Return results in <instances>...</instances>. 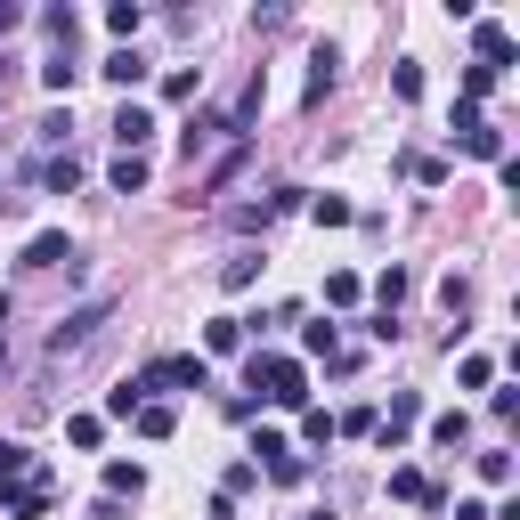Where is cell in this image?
<instances>
[{
	"instance_id": "6da1fadb",
	"label": "cell",
	"mask_w": 520,
	"mask_h": 520,
	"mask_svg": "<svg viewBox=\"0 0 520 520\" xmlns=\"http://www.w3.org/2000/svg\"><path fill=\"white\" fill-rule=\"evenodd\" d=\"M252 390L269 407H301L309 399V374H301V358H252Z\"/></svg>"
},
{
	"instance_id": "7a4b0ae2",
	"label": "cell",
	"mask_w": 520,
	"mask_h": 520,
	"mask_svg": "<svg viewBox=\"0 0 520 520\" xmlns=\"http://www.w3.org/2000/svg\"><path fill=\"white\" fill-rule=\"evenodd\" d=\"M147 390H204L212 382V366L195 358V350H179V358H155V374H139Z\"/></svg>"
},
{
	"instance_id": "3957f363",
	"label": "cell",
	"mask_w": 520,
	"mask_h": 520,
	"mask_svg": "<svg viewBox=\"0 0 520 520\" xmlns=\"http://www.w3.org/2000/svg\"><path fill=\"white\" fill-rule=\"evenodd\" d=\"M49 512V472H33L25 488H0V520H41Z\"/></svg>"
},
{
	"instance_id": "277c9868",
	"label": "cell",
	"mask_w": 520,
	"mask_h": 520,
	"mask_svg": "<svg viewBox=\"0 0 520 520\" xmlns=\"http://www.w3.org/2000/svg\"><path fill=\"white\" fill-rule=\"evenodd\" d=\"M147 139H155V114H147V106H130V98H122V114H114V147H122V155H139Z\"/></svg>"
},
{
	"instance_id": "5b68a950",
	"label": "cell",
	"mask_w": 520,
	"mask_h": 520,
	"mask_svg": "<svg viewBox=\"0 0 520 520\" xmlns=\"http://www.w3.org/2000/svg\"><path fill=\"white\" fill-rule=\"evenodd\" d=\"M25 269H74V236H57V228H41V236L25 244Z\"/></svg>"
},
{
	"instance_id": "8992f818",
	"label": "cell",
	"mask_w": 520,
	"mask_h": 520,
	"mask_svg": "<svg viewBox=\"0 0 520 520\" xmlns=\"http://www.w3.org/2000/svg\"><path fill=\"white\" fill-rule=\"evenodd\" d=\"M472 41H480V57H488V74H504V65H512V33H504L496 17H480V25H472Z\"/></svg>"
},
{
	"instance_id": "52a82bcc",
	"label": "cell",
	"mask_w": 520,
	"mask_h": 520,
	"mask_svg": "<svg viewBox=\"0 0 520 520\" xmlns=\"http://www.w3.org/2000/svg\"><path fill=\"white\" fill-rule=\"evenodd\" d=\"M98 74H106L114 90H139V82H147V57H139V49H114V57L98 65Z\"/></svg>"
},
{
	"instance_id": "ba28073f",
	"label": "cell",
	"mask_w": 520,
	"mask_h": 520,
	"mask_svg": "<svg viewBox=\"0 0 520 520\" xmlns=\"http://www.w3.org/2000/svg\"><path fill=\"white\" fill-rule=\"evenodd\" d=\"M390 496H399V504H439V488H431L415 464H399V472H390Z\"/></svg>"
},
{
	"instance_id": "9c48e42d",
	"label": "cell",
	"mask_w": 520,
	"mask_h": 520,
	"mask_svg": "<svg viewBox=\"0 0 520 520\" xmlns=\"http://www.w3.org/2000/svg\"><path fill=\"white\" fill-rule=\"evenodd\" d=\"M41 187H49V195H74V187H82V163H74V155H57V163H41Z\"/></svg>"
},
{
	"instance_id": "30bf717a",
	"label": "cell",
	"mask_w": 520,
	"mask_h": 520,
	"mask_svg": "<svg viewBox=\"0 0 520 520\" xmlns=\"http://www.w3.org/2000/svg\"><path fill=\"white\" fill-rule=\"evenodd\" d=\"M147 187V155H114V195H139Z\"/></svg>"
},
{
	"instance_id": "8fae6325",
	"label": "cell",
	"mask_w": 520,
	"mask_h": 520,
	"mask_svg": "<svg viewBox=\"0 0 520 520\" xmlns=\"http://www.w3.org/2000/svg\"><path fill=\"white\" fill-rule=\"evenodd\" d=\"M130 423H139V431H147V439H171V423H179V415H171V407H163V399H147V407H139V415H130Z\"/></svg>"
},
{
	"instance_id": "7c38bea8",
	"label": "cell",
	"mask_w": 520,
	"mask_h": 520,
	"mask_svg": "<svg viewBox=\"0 0 520 520\" xmlns=\"http://www.w3.org/2000/svg\"><path fill=\"white\" fill-rule=\"evenodd\" d=\"M325 90H334V49H317V57H309V90H301V98H309V106H317V98H325Z\"/></svg>"
},
{
	"instance_id": "4fadbf2b",
	"label": "cell",
	"mask_w": 520,
	"mask_h": 520,
	"mask_svg": "<svg viewBox=\"0 0 520 520\" xmlns=\"http://www.w3.org/2000/svg\"><path fill=\"white\" fill-rule=\"evenodd\" d=\"M374 301H382V317L399 309V301H407V269H382V277H374Z\"/></svg>"
},
{
	"instance_id": "5bb4252c",
	"label": "cell",
	"mask_w": 520,
	"mask_h": 520,
	"mask_svg": "<svg viewBox=\"0 0 520 520\" xmlns=\"http://www.w3.org/2000/svg\"><path fill=\"white\" fill-rule=\"evenodd\" d=\"M204 342H212V350H244V317H212Z\"/></svg>"
},
{
	"instance_id": "9a60e30c",
	"label": "cell",
	"mask_w": 520,
	"mask_h": 520,
	"mask_svg": "<svg viewBox=\"0 0 520 520\" xmlns=\"http://www.w3.org/2000/svg\"><path fill=\"white\" fill-rule=\"evenodd\" d=\"M431 439H439V447H464V439H472V415H464V407L439 415V423H431Z\"/></svg>"
},
{
	"instance_id": "2e32d148",
	"label": "cell",
	"mask_w": 520,
	"mask_h": 520,
	"mask_svg": "<svg viewBox=\"0 0 520 520\" xmlns=\"http://www.w3.org/2000/svg\"><path fill=\"white\" fill-rule=\"evenodd\" d=\"M252 277H260V252H236V260H228V269H220V285H228V293H244Z\"/></svg>"
},
{
	"instance_id": "e0dca14e",
	"label": "cell",
	"mask_w": 520,
	"mask_h": 520,
	"mask_svg": "<svg viewBox=\"0 0 520 520\" xmlns=\"http://www.w3.org/2000/svg\"><path fill=\"white\" fill-rule=\"evenodd\" d=\"M139 488H147L139 464H106V496H139Z\"/></svg>"
},
{
	"instance_id": "ac0fdd59",
	"label": "cell",
	"mask_w": 520,
	"mask_h": 520,
	"mask_svg": "<svg viewBox=\"0 0 520 520\" xmlns=\"http://www.w3.org/2000/svg\"><path fill=\"white\" fill-rule=\"evenodd\" d=\"M74 74H82V65H74V49H57V57L41 65V82H49V90H74Z\"/></svg>"
},
{
	"instance_id": "d6986e66",
	"label": "cell",
	"mask_w": 520,
	"mask_h": 520,
	"mask_svg": "<svg viewBox=\"0 0 520 520\" xmlns=\"http://www.w3.org/2000/svg\"><path fill=\"white\" fill-rule=\"evenodd\" d=\"M106 25H114V33L130 41V33H139V25H147V9H139V0H114V9H106Z\"/></svg>"
},
{
	"instance_id": "ffe728a7",
	"label": "cell",
	"mask_w": 520,
	"mask_h": 520,
	"mask_svg": "<svg viewBox=\"0 0 520 520\" xmlns=\"http://www.w3.org/2000/svg\"><path fill=\"white\" fill-rule=\"evenodd\" d=\"M309 212H317V228H350V204H342V195H317Z\"/></svg>"
},
{
	"instance_id": "44dd1931",
	"label": "cell",
	"mask_w": 520,
	"mask_h": 520,
	"mask_svg": "<svg viewBox=\"0 0 520 520\" xmlns=\"http://www.w3.org/2000/svg\"><path fill=\"white\" fill-rule=\"evenodd\" d=\"M480 480H488V488H504V480H512V455H504V447H488V455H480Z\"/></svg>"
},
{
	"instance_id": "7402d4cb",
	"label": "cell",
	"mask_w": 520,
	"mask_h": 520,
	"mask_svg": "<svg viewBox=\"0 0 520 520\" xmlns=\"http://www.w3.org/2000/svg\"><path fill=\"white\" fill-rule=\"evenodd\" d=\"M358 301V277H325V309H350Z\"/></svg>"
},
{
	"instance_id": "603a6c76",
	"label": "cell",
	"mask_w": 520,
	"mask_h": 520,
	"mask_svg": "<svg viewBox=\"0 0 520 520\" xmlns=\"http://www.w3.org/2000/svg\"><path fill=\"white\" fill-rule=\"evenodd\" d=\"M488 90H496V74H488V65H472V74H464V106H480Z\"/></svg>"
},
{
	"instance_id": "cb8c5ba5",
	"label": "cell",
	"mask_w": 520,
	"mask_h": 520,
	"mask_svg": "<svg viewBox=\"0 0 520 520\" xmlns=\"http://www.w3.org/2000/svg\"><path fill=\"white\" fill-rule=\"evenodd\" d=\"M98 431H106L98 415H74V423H65V439H74V447H98Z\"/></svg>"
},
{
	"instance_id": "d4e9b609",
	"label": "cell",
	"mask_w": 520,
	"mask_h": 520,
	"mask_svg": "<svg viewBox=\"0 0 520 520\" xmlns=\"http://www.w3.org/2000/svg\"><path fill=\"white\" fill-rule=\"evenodd\" d=\"M25 25V9H9V0H0V33H17Z\"/></svg>"
},
{
	"instance_id": "484cf974",
	"label": "cell",
	"mask_w": 520,
	"mask_h": 520,
	"mask_svg": "<svg viewBox=\"0 0 520 520\" xmlns=\"http://www.w3.org/2000/svg\"><path fill=\"white\" fill-rule=\"evenodd\" d=\"M455 520H488V504H455Z\"/></svg>"
}]
</instances>
